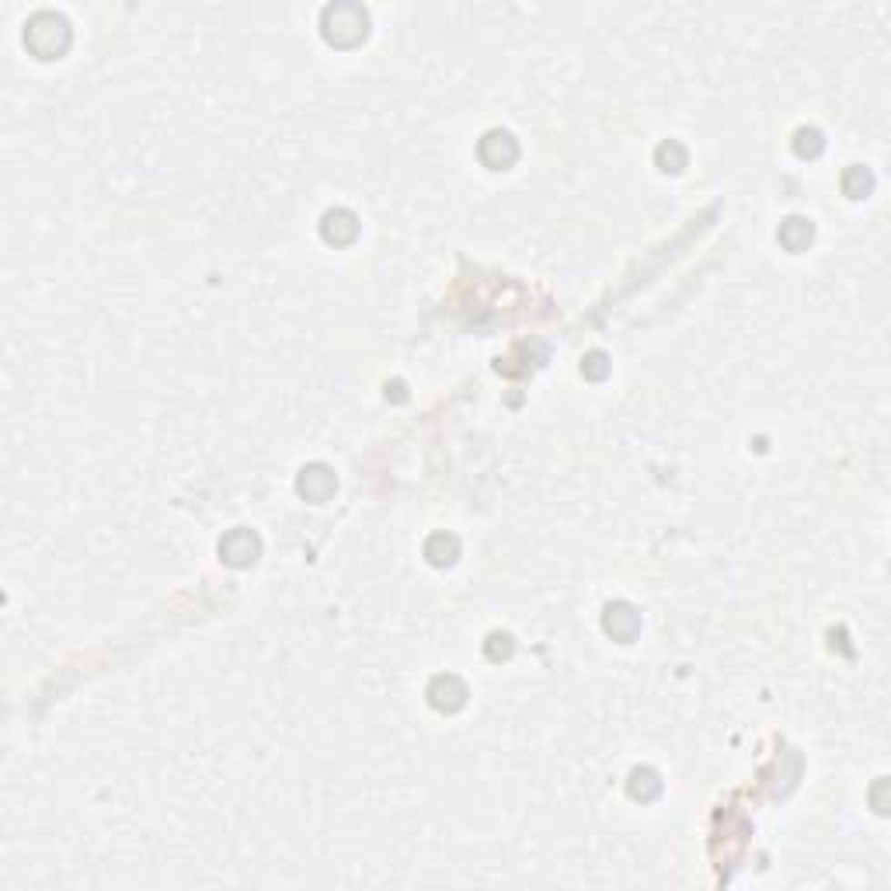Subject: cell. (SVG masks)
<instances>
[{
	"instance_id": "6da1fadb",
	"label": "cell",
	"mask_w": 891,
	"mask_h": 891,
	"mask_svg": "<svg viewBox=\"0 0 891 891\" xmlns=\"http://www.w3.org/2000/svg\"><path fill=\"white\" fill-rule=\"evenodd\" d=\"M320 32L338 49H352L370 32V15L359 4H331L320 15Z\"/></svg>"
},
{
	"instance_id": "7a4b0ae2",
	"label": "cell",
	"mask_w": 891,
	"mask_h": 891,
	"mask_svg": "<svg viewBox=\"0 0 891 891\" xmlns=\"http://www.w3.org/2000/svg\"><path fill=\"white\" fill-rule=\"evenodd\" d=\"M25 46L39 60H60L70 46V25L56 11H39V15H32L28 28H25Z\"/></svg>"
},
{
	"instance_id": "3957f363",
	"label": "cell",
	"mask_w": 891,
	"mask_h": 891,
	"mask_svg": "<svg viewBox=\"0 0 891 891\" xmlns=\"http://www.w3.org/2000/svg\"><path fill=\"white\" fill-rule=\"evenodd\" d=\"M261 554V540L251 530H230V533L219 540V557L230 564V568H251Z\"/></svg>"
},
{
	"instance_id": "277c9868",
	"label": "cell",
	"mask_w": 891,
	"mask_h": 891,
	"mask_svg": "<svg viewBox=\"0 0 891 891\" xmlns=\"http://www.w3.org/2000/svg\"><path fill=\"white\" fill-rule=\"evenodd\" d=\"M477 154H481V160H484V164H488L491 171H505V167H512L515 160H519V143H515L509 133H501V129H491L488 137L481 139Z\"/></svg>"
},
{
	"instance_id": "5b68a950",
	"label": "cell",
	"mask_w": 891,
	"mask_h": 891,
	"mask_svg": "<svg viewBox=\"0 0 891 891\" xmlns=\"http://www.w3.org/2000/svg\"><path fill=\"white\" fill-rule=\"evenodd\" d=\"M338 481H335V471L331 467H324V463H310V467H303L297 477V491L307 501H328V498L335 495Z\"/></svg>"
},
{
	"instance_id": "8992f818",
	"label": "cell",
	"mask_w": 891,
	"mask_h": 891,
	"mask_svg": "<svg viewBox=\"0 0 891 891\" xmlns=\"http://www.w3.org/2000/svg\"><path fill=\"white\" fill-rule=\"evenodd\" d=\"M467 683L460 679V675H436L432 683H429V704L442 714H453L460 711L463 704H467Z\"/></svg>"
},
{
	"instance_id": "52a82bcc",
	"label": "cell",
	"mask_w": 891,
	"mask_h": 891,
	"mask_svg": "<svg viewBox=\"0 0 891 891\" xmlns=\"http://www.w3.org/2000/svg\"><path fill=\"white\" fill-rule=\"evenodd\" d=\"M602 627L613 641H634L641 631V613H637L631 602H610L606 613H602Z\"/></svg>"
},
{
	"instance_id": "ba28073f",
	"label": "cell",
	"mask_w": 891,
	"mask_h": 891,
	"mask_svg": "<svg viewBox=\"0 0 891 891\" xmlns=\"http://www.w3.org/2000/svg\"><path fill=\"white\" fill-rule=\"evenodd\" d=\"M320 238L328 240V244H335V248L352 244V240L359 238L356 213H349V209H331V213H324V219H320Z\"/></svg>"
},
{
	"instance_id": "9c48e42d",
	"label": "cell",
	"mask_w": 891,
	"mask_h": 891,
	"mask_svg": "<svg viewBox=\"0 0 891 891\" xmlns=\"http://www.w3.org/2000/svg\"><path fill=\"white\" fill-rule=\"evenodd\" d=\"M776 238H780V244H784L791 255H801V251H805V248L812 244V238H815L812 219H805V217L784 219V223H780V230H776Z\"/></svg>"
},
{
	"instance_id": "30bf717a",
	"label": "cell",
	"mask_w": 891,
	"mask_h": 891,
	"mask_svg": "<svg viewBox=\"0 0 891 891\" xmlns=\"http://www.w3.org/2000/svg\"><path fill=\"white\" fill-rule=\"evenodd\" d=\"M425 557L436 564V568H450L456 557H460V540L453 533H436L425 543Z\"/></svg>"
},
{
	"instance_id": "8fae6325",
	"label": "cell",
	"mask_w": 891,
	"mask_h": 891,
	"mask_svg": "<svg viewBox=\"0 0 891 891\" xmlns=\"http://www.w3.org/2000/svg\"><path fill=\"white\" fill-rule=\"evenodd\" d=\"M627 794H631L634 801H654V797L662 794V780H658V773L648 770V766L634 770V773H631V780H627Z\"/></svg>"
},
{
	"instance_id": "7c38bea8",
	"label": "cell",
	"mask_w": 891,
	"mask_h": 891,
	"mask_svg": "<svg viewBox=\"0 0 891 891\" xmlns=\"http://www.w3.org/2000/svg\"><path fill=\"white\" fill-rule=\"evenodd\" d=\"M874 188V175L867 167H860V164H853L850 171L843 175V192L850 198H867Z\"/></svg>"
},
{
	"instance_id": "4fadbf2b",
	"label": "cell",
	"mask_w": 891,
	"mask_h": 891,
	"mask_svg": "<svg viewBox=\"0 0 891 891\" xmlns=\"http://www.w3.org/2000/svg\"><path fill=\"white\" fill-rule=\"evenodd\" d=\"M822 147H825V143H822V133H818L815 126H805V129L794 133V154H797V157H805V160L818 157Z\"/></svg>"
},
{
	"instance_id": "5bb4252c",
	"label": "cell",
	"mask_w": 891,
	"mask_h": 891,
	"mask_svg": "<svg viewBox=\"0 0 891 891\" xmlns=\"http://www.w3.org/2000/svg\"><path fill=\"white\" fill-rule=\"evenodd\" d=\"M654 160H658V167H662L665 175H669V171H673V175H679V171L686 167V160H690V157H686V150H683L675 139H669V143H662V147H658Z\"/></svg>"
},
{
	"instance_id": "9a60e30c",
	"label": "cell",
	"mask_w": 891,
	"mask_h": 891,
	"mask_svg": "<svg viewBox=\"0 0 891 891\" xmlns=\"http://www.w3.org/2000/svg\"><path fill=\"white\" fill-rule=\"evenodd\" d=\"M582 373L589 380L610 377V359H606V352H589V356L582 359Z\"/></svg>"
},
{
	"instance_id": "2e32d148",
	"label": "cell",
	"mask_w": 891,
	"mask_h": 891,
	"mask_svg": "<svg viewBox=\"0 0 891 891\" xmlns=\"http://www.w3.org/2000/svg\"><path fill=\"white\" fill-rule=\"evenodd\" d=\"M512 648H515V644H512V637H509V634H491V637H488V658H491V662L509 658V654H512Z\"/></svg>"
},
{
	"instance_id": "e0dca14e",
	"label": "cell",
	"mask_w": 891,
	"mask_h": 891,
	"mask_svg": "<svg viewBox=\"0 0 891 891\" xmlns=\"http://www.w3.org/2000/svg\"><path fill=\"white\" fill-rule=\"evenodd\" d=\"M885 784H888V780H881V784L874 787V808H877L881 815L888 812V808H885Z\"/></svg>"
}]
</instances>
